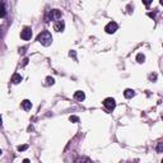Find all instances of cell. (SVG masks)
<instances>
[{
  "label": "cell",
  "instance_id": "6da1fadb",
  "mask_svg": "<svg viewBox=\"0 0 163 163\" xmlns=\"http://www.w3.org/2000/svg\"><path fill=\"white\" fill-rule=\"evenodd\" d=\"M37 41L43 46H50L51 42H52V37H51V33L49 31H43L41 32L37 36Z\"/></svg>",
  "mask_w": 163,
  "mask_h": 163
},
{
  "label": "cell",
  "instance_id": "7a4b0ae2",
  "mask_svg": "<svg viewBox=\"0 0 163 163\" xmlns=\"http://www.w3.org/2000/svg\"><path fill=\"white\" fill-rule=\"evenodd\" d=\"M60 18H61V12L57 10V9H52V10H50L47 13L46 15V22H50V21H60Z\"/></svg>",
  "mask_w": 163,
  "mask_h": 163
},
{
  "label": "cell",
  "instance_id": "3957f363",
  "mask_svg": "<svg viewBox=\"0 0 163 163\" xmlns=\"http://www.w3.org/2000/svg\"><path fill=\"white\" fill-rule=\"evenodd\" d=\"M103 106L107 108L108 111H112L113 108H115V106H116V102H115V100L113 98H106V100L103 101Z\"/></svg>",
  "mask_w": 163,
  "mask_h": 163
},
{
  "label": "cell",
  "instance_id": "277c9868",
  "mask_svg": "<svg viewBox=\"0 0 163 163\" xmlns=\"http://www.w3.org/2000/svg\"><path fill=\"white\" fill-rule=\"evenodd\" d=\"M31 37H32V30L30 27H25L24 30L21 32V38L24 41H28V40H31Z\"/></svg>",
  "mask_w": 163,
  "mask_h": 163
},
{
  "label": "cell",
  "instance_id": "5b68a950",
  "mask_svg": "<svg viewBox=\"0 0 163 163\" xmlns=\"http://www.w3.org/2000/svg\"><path fill=\"white\" fill-rule=\"evenodd\" d=\"M117 27H119V25H117V23L116 22H110V23H108L107 25H106V28H105V31L107 32V33H115V32L117 31Z\"/></svg>",
  "mask_w": 163,
  "mask_h": 163
},
{
  "label": "cell",
  "instance_id": "8992f818",
  "mask_svg": "<svg viewBox=\"0 0 163 163\" xmlns=\"http://www.w3.org/2000/svg\"><path fill=\"white\" fill-rule=\"evenodd\" d=\"M54 28H55L56 32H63L64 28H65V23H64V21H57L55 24H54Z\"/></svg>",
  "mask_w": 163,
  "mask_h": 163
},
{
  "label": "cell",
  "instance_id": "52a82bcc",
  "mask_svg": "<svg viewBox=\"0 0 163 163\" xmlns=\"http://www.w3.org/2000/svg\"><path fill=\"white\" fill-rule=\"evenodd\" d=\"M74 98L76 101H84V98H85V94H84V92H82V91H76L75 93H74Z\"/></svg>",
  "mask_w": 163,
  "mask_h": 163
},
{
  "label": "cell",
  "instance_id": "ba28073f",
  "mask_svg": "<svg viewBox=\"0 0 163 163\" xmlns=\"http://www.w3.org/2000/svg\"><path fill=\"white\" fill-rule=\"evenodd\" d=\"M22 107H23V110H25V111H30L31 108H32L31 101L30 100H24L23 102H22Z\"/></svg>",
  "mask_w": 163,
  "mask_h": 163
},
{
  "label": "cell",
  "instance_id": "9c48e42d",
  "mask_svg": "<svg viewBox=\"0 0 163 163\" xmlns=\"http://www.w3.org/2000/svg\"><path fill=\"white\" fill-rule=\"evenodd\" d=\"M21 82H22V76H21V74L15 73V74L12 76V83H13V84H18V83H21Z\"/></svg>",
  "mask_w": 163,
  "mask_h": 163
},
{
  "label": "cell",
  "instance_id": "30bf717a",
  "mask_svg": "<svg viewBox=\"0 0 163 163\" xmlns=\"http://www.w3.org/2000/svg\"><path fill=\"white\" fill-rule=\"evenodd\" d=\"M124 96H125L126 98H133L134 96H135V92H134L133 89H126V91L124 92Z\"/></svg>",
  "mask_w": 163,
  "mask_h": 163
},
{
  "label": "cell",
  "instance_id": "8fae6325",
  "mask_svg": "<svg viewBox=\"0 0 163 163\" xmlns=\"http://www.w3.org/2000/svg\"><path fill=\"white\" fill-rule=\"evenodd\" d=\"M74 163H92L91 161H89L88 158H83V157H79V158H76Z\"/></svg>",
  "mask_w": 163,
  "mask_h": 163
},
{
  "label": "cell",
  "instance_id": "7c38bea8",
  "mask_svg": "<svg viewBox=\"0 0 163 163\" xmlns=\"http://www.w3.org/2000/svg\"><path fill=\"white\" fill-rule=\"evenodd\" d=\"M144 60H145V56L143 55V54H138V55H136V61L138 63H144Z\"/></svg>",
  "mask_w": 163,
  "mask_h": 163
},
{
  "label": "cell",
  "instance_id": "4fadbf2b",
  "mask_svg": "<svg viewBox=\"0 0 163 163\" xmlns=\"http://www.w3.org/2000/svg\"><path fill=\"white\" fill-rule=\"evenodd\" d=\"M5 14H6V10H5V4H4V3H1V14H0V17L4 18V17H5Z\"/></svg>",
  "mask_w": 163,
  "mask_h": 163
},
{
  "label": "cell",
  "instance_id": "5bb4252c",
  "mask_svg": "<svg viewBox=\"0 0 163 163\" xmlns=\"http://www.w3.org/2000/svg\"><path fill=\"white\" fill-rule=\"evenodd\" d=\"M54 83H55L54 78H51V76H47V78H46V84H47V85H52Z\"/></svg>",
  "mask_w": 163,
  "mask_h": 163
},
{
  "label": "cell",
  "instance_id": "9a60e30c",
  "mask_svg": "<svg viewBox=\"0 0 163 163\" xmlns=\"http://www.w3.org/2000/svg\"><path fill=\"white\" fill-rule=\"evenodd\" d=\"M155 149H157L158 153H163V143H158V145Z\"/></svg>",
  "mask_w": 163,
  "mask_h": 163
},
{
  "label": "cell",
  "instance_id": "2e32d148",
  "mask_svg": "<svg viewBox=\"0 0 163 163\" xmlns=\"http://www.w3.org/2000/svg\"><path fill=\"white\" fill-rule=\"evenodd\" d=\"M72 122H78L79 121V117L78 116H70V119H69Z\"/></svg>",
  "mask_w": 163,
  "mask_h": 163
},
{
  "label": "cell",
  "instance_id": "e0dca14e",
  "mask_svg": "<svg viewBox=\"0 0 163 163\" xmlns=\"http://www.w3.org/2000/svg\"><path fill=\"white\" fill-rule=\"evenodd\" d=\"M27 148H28V145H19V146H18V151H19V152H23V151H25Z\"/></svg>",
  "mask_w": 163,
  "mask_h": 163
},
{
  "label": "cell",
  "instance_id": "ac0fdd59",
  "mask_svg": "<svg viewBox=\"0 0 163 163\" xmlns=\"http://www.w3.org/2000/svg\"><path fill=\"white\" fill-rule=\"evenodd\" d=\"M149 79H151V80H155V79H157V74H151L149 75Z\"/></svg>",
  "mask_w": 163,
  "mask_h": 163
},
{
  "label": "cell",
  "instance_id": "d6986e66",
  "mask_svg": "<svg viewBox=\"0 0 163 163\" xmlns=\"http://www.w3.org/2000/svg\"><path fill=\"white\" fill-rule=\"evenodd\" d=\"M70 56H74L75 57V52H74V51H72V52H70Z\"/></svg>",
  "mask_w": 163,
  "mask_h": 163
},
{
  "label": "cell",
  "instance_id": "ffe728a7",
  "mask_svg": "<svg viewBox=\"0 0 163 163\" xmlns=\"http://www.w3.org/2000/svg\"><path fill=\"white\" fill-rule=\"evenodd\" d=\"M23 163H31V162L28 161V159H24V161H23Z\"/></svg>",
  "mask_w": 163,
  "mask_h": 163
},
{
  "label": "cell",
  "instance_id": "44dd1931",
  "mask_svg": "<svg viewBox=\"0 0 163 163\" xmlns=\"http://www.w3.org/2000/svg\"><path fill=\"white\" fill-rule=\"evenodd\" d=\"M161 5H162V6H163V0H162V1H161Z\"/></svg>",
  "mask_w": 163,
  "mask_h": 163
},
{
  "label": "cell",
  "instance_id": "7402d4cb",
  "mask_svg": "<svg viewBox=\"0 0 163 163\" xmlns=\"http://www.w3.org/2000/svg\"><path fill=\"white\" fill-rule=\"evenodd\" d=\"M162 119H163V113H162Z\"/></svg>",
  "mask_w": 163,
  "mask_h": 163
},
{
  "label": "cell",
  "instance_id": "603a6c76",
  "mask_svg": "<svg viewBox=\"0 0 163 163\" xmlns=\"http://www.w3.org/2000/svg\"><path fill=\"white\" fill-rule=\"evenodd\" d=\"M162 163H163V159H162Z\"/></svg>",
  "mask_w": 163,
  "mask_h": 163
}]
</instances>
